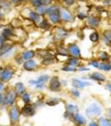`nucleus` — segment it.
<instances>
[{
  "label": "nucleus",
  "mask_w": 111,
  "mask_h": 126,
  "mask_svg": "<svg viewBox=\"0 0 111 126\" xmlns=\"http://www.w3.org/2000/svg\"><path fill=\"white\" fill-rule=\"evenodd\" d=\"M102 113V109L100 108V106L97 103H92L85 110L86 115L90 118H94L97 117L99 115H100Z\"/></svg>",
  "instance_id": "1"
},
{
  "label": "nucleus",
  "mask_w": 111,
  "mask_h": 126,
  "mask_svg": "<svg viewBox=\"0 0 111 126\" xmlns=\"http://www.w3.org/2000/svg\"><path fill=\"white\" fill-rule=\"evenodd\" d=\"M13 72L9 67L2 69L0 72V80L3 82H7L13 78Z\"/></svg>",
  "instance_id": "2"
},
{
  "label": "nucleus",
  "mask_w": 111,
  "mask_h": 126,
  "mask_svg": "<svg viewBox=\"0 0 111 126\" xmlns=\"http://www.w3.org/2000/svg\"><path fill=\"white\" fill-rule=\"evenodd\" d=\"M9 119H10V123L12 125H15L17 124L19 120V111L18 110V109L15 106H12L11 109H9Z\"/></svg>",
  "instance_id": "3"
},
{
  "label": "nucleus",
  "mask_w": 111,
  "mask_h": 126,
  "mask_svg": "<svg viewBox=\"0 0 111 126\" xmlns=\"http://www.w3.org/2000/svg\"><path fill=\"white\" fill-rule=\"evenodd\" d=\"M16 93L14 90H9L5 93V105L7 106H13L16 100Z\"/></svg>",
  "instance_id": "4"
},
{
  "label": "nucleus",
  "mask_w": 111,
  "mask_h": 126,
  "mask_svg": "<svg viewBox=\"0 0 111 126\" xmlns=\"http://www.w3.org/2000/svg\"><path fill=\"white\" fill-rule=\"evenodd\" d=\"M48 78H49V77H48V75H42V76H40L36 81H34V80L29 81V83L30 84L35 85L36 88L42 89L44 86V83L48 80Z\"/></svg>",
  "instance_id": "5"
},
{
  "label": "nucleus",
  "mask_w": 111,
  "mask_h": 126,
  "mask_svg": "<svg viewBox=\"0 0 111 126\" xmlns=\"http://www.w3.org/2000/svg\"><path fill=\"white\" fill-rule=\"evenodd\" d=\"M60 87H61V83L58 80V77H53L51 78L49 85H48L49 90L53 91V92H58L60 90Z\"/></svg>",
  "instance_id": "6"
},
{
  "label": "nucleus",
  "mask_w": 111,
  "mask_h": 126,
  "mask_svg": "<svg viewBox=\"0 0 111 126\" xmlns=\"http://www.w3.org/2000/svg\"><path fill=\"white\" fill-rule=\"evenodd\" d=\"M68 54L71 55V56L75 58H79L81 56V52L78 48V46L76 44H71L69 45L68 48Z\"/></svg>",
  "instance_id": "7"
},
{
  "label": "nucleus",
  "mask_w": 111,
  "mask_h": 126,
  "mask_svg": "<svg viewBox=\"0 0 111 126\" xmlns=\"http://www.w3.org/2000/svg\"><path fill=\"white\" fill-rule=\"evenodd\" d=\"M34 113H35V108L29 103L24 105L21 110V113L24 116H32L34 114Z\"/></svg>",
  "instance_id": "8"
},
{
  "label": "nucleus",
  "mask_w": 111,
  "mask_h": 126,
  "mask_svg": "<svg viewBox=\"0 0 111 126\" xmlns=\"http://www.w3.org/2000/svg\"><path fill=\"white\" fill-rule=\"evenodd\" d=\"M60 19L65 22H70L73 20V16L69 11L66 9H62L59 10Z\"/></svg>",
  "instance_id": "9"
},
{
  "label": "nucleus",
  "mask_w": 111,
  "mask_h": 126,
  "mask_svg": "<svg viewBox=\"0 0 111 126\" xmlns=\"http://www.w3.org/2000/svg\"><path fill=\"white\" fill-rule=\"evenodd\" d=\"M76 113H78V107L74 104H68L66 108V112L64 116L66 118H72Z\"/></svg>",
  "instance_id": "10"
},
{
  "label": "nucleus",
  "mask_w": 111,
  "mask_h": 126,
  "mask_svg": "<svg viewBox=\"0 0 111 126\" xmlns=\"http://www.w3.org/2000/svg\"><path fill=\"white\" fill-rule=\"evenodd\" d=\"M72 85L74 88L78 89V88H84V87H87V86H89L90 85V82H85V81H81L79 79H73L72 81Z\"/></svg>",
  "instance_id": "11"
},
{
  "label": "nucleus",
  "mask_w": 111,
  "mask_h": 126,
  "mask_svg": "<svg viewBox=\"0 0 111 126\" xmlns=\"http://www.w3.org/2000/svg\"><path fill=\"white\" fill-rule=\"evenodd\" d=\"M36 66H37V63L33 59H29L23 62V68L26 71H33L36 68Z\"/></svg>",
  "instance_id": "12"
},
{
  "label": "nucleus",
  "mask_w": 111,
  "mask_h": 126,
  "mask_svg": "<svg viewBox=\"0 0 111 126\" xmlns=\"http://www.w3.org/2000/svg\"><path fill=\"white\" fill-rule=\"evenodd\" d=\"M1 34L5 38L6 40H9L10 38H12L14 34H13V31L11 28L9 27H5L3 29H2V31H1Z\"/></svg>",
  "instance_id": "13"
},
{
  "label": "nucleus",
  "mask_w": 111,
  "mask_h": 126,
  "mask_svg": "<svg viewBox=\"0 0 111 126\" xmlns=\"http://www.w3.org/2000/svg\"><path fill=\"white\" fill-rule=\"evenodd\" d=\"M73 120L78 125H84L86 124V119H84V117L82 116V115L78 113H76L74 115Z\"/></svg>",
  "instance_id": "14"
},
{
  "label": "nucleus",
  "mask_w": 111,
  "mask_h": 126,
  "mask_svg": "<svg viewBox=\"0 0 111 126\" xmlns=\"http://www.w3.org/2000/svg\"><path fill=\"white\" fill-rule=\"evenodd\" d=\"M13 90H14V92L17 96H21V95L24 93V91H25V87H24L23 83L18 82L15 84L14 89H13Z\"/></svg>",
  "instance_id": "15"
},
{
  "label": "nucleus",
  "mask_w": 111,
  "mask_h": 126,
  "mask_svg": "<svg viewBox=\"0 0 111 126\" xmlns=\"http://www.w3.org/2000/svg\"><path fill=\"white\" fill-rule=\"evenodd\" d=\"M0 9L3 10V13L6 14L11 10V4L8 0H1L0 1Z\"/></svg>",
  "instance_id": "16"
},
{
  "label": "nucleus",
  "mask_w": 111,
  "mask_h": 126,
  "mask_svg": "<svg viewBox=\"0 0 111 126\" xmlns=\"http://www.w3.org/2000/svg\"><path fill=\"white\" fill-rule=\"evenodd\" d=\"M90 78L93 79L94 81H97V82H104L106 80L105 77L103 74H101L100 72H94L90 75Z\"/></svg>",
  "instance_id": "17"
},
{
  "label": "nucleus",
  "mask_w": 111,
  "mask_h": 126,
  "mask_svg": "<svg viewBox=\"0 0 111 126\" xmlns=\"http://www.w3.org/2000/svg\"><path fill=\"white\" fill-rule=\"evenodd\" d=\"M103 40H104V43L106 45H110L111 43V30H107L104 31Z\"/></svg>",
  "instance_id": "18"
},
{
  "label": "nucleus",
  "mask_w": 111,
  "mask_h": 126,
  "mask_svg": "<svg viewBox=\"0 0 111 126\" xmlns=\"http://www.w3.org/2000/svg\"><path fill=\"white\" fill-rule=\"evenodd\" d=\"M87 22H88L89 25L91 26V27H93V28H95L99 25V24H100V19L96 17H94V16L89 18Z\"/></svg>",
  "instance_id": "19"
},
{
  "label": "nucleus",
  "mask_w": 111,
  "mask_h": 126,
  "mask_svg": "<svg viewBox=\"0 0 111 126\" xmlns=\"http://www.w3.org/2000/svg\"><path fill=\"white\" fill-rule=\"evenodd\" d=\"M33 56H34V52L33 50H26V51L23 52V54H22V59L25 61L32 59Z\"/></svg>",
  "instance_id": "20"
},
{
  "label": "nucleus",
  "mask_w": 111,
  "mask_h": 126,
  "mask_svg": "<svg viewBox=\"0 0 111 126\" xmlns=\"http://www.w3.org/2000/svg\"><path fill=\"white\" fill-rule=\"evenodd\" d=\"M46 11H47V7L44 5H39L38 7H36L35 12L39 15H43L44 14H46Z\"/></svg>",
  "instance_id": "21"
},
{
  "label": "nucleus",
  "mask_w": 111,
  "mask_h": 126,
  "mask_svg": "<svg viewBox=\"0 0 111 126\" xmlns=\"http://www.w3.org/2000/svg\"><path fill=\"white\" fill-rule=\"evenodd\" d=\"M29 19L32 20V21L35 22V23H38L40 19V15H38L36 12H30L29 13Z\"/></svg>",
  "instance_id": "22"
},
{
  "label": "nucleus",
  "mask_w": 111,
  "mask_h": 126,
  "mask_svg": "<svg viewBox=\"0 0 111 126\" xmlns=\"http://www.w3.org/2000/svg\"><path fill=\"white\" fill-rule=\"evenodd\" d=\"M99 69L102 71H104V72H109V71L111 70V66L110 64H108L106 62H102L100 63V66H99Z\"/></svg>",
  "instance_id": "23"
},
{
  "label": "nucleus",
  "mask_w": 111,
  "mask_h": 126,
  "mask_svg": "<svg viewBox=\"0 0 111 126\" xmlns=\"http://www.w3.org/2000/svg\"><path fill=\"white\" fill-rule=\"evenodd\" d=\"M21 96H22V99H23V103H25V104L30 103V101H31V99H30V96H29V93L24 92V93H23V94L21 95Z\"/></svg>",
  "instance_id": "24"
},
{
  "label": "nucleus",
  "mask_w": 111,
  "mask_h": 126,
  "mask_svg": "<svg viewBox=\"0 0 111 126\" xmlns=\"http://www.w3.org/2000/svg\"><path fill=\"white\" fill-rule=\"evenodd\" d=\"M67 63L68 65L69 66H75L76 65L78 64V58H75V57H70L68 58L67 60Z\"/></svg>",
  "instance_id": "25"
},
{
  "label": "nucleus",
  "mask_w": 111,
  "mask_h": 126,
  "mask_svg": "<svg viewBox=\"0 0 111 126\" xmlns=\"http://www.w3.org/2000/svg\"><path fill=\"white\" fill-rule=\"evenodd\" d=\"M100 125L101 126H111V121L104 118H100Z\"/></svg>",
  "instance_id": "26"
},
{
  "label": "nucleus",
  "mask_w": 111,
  "mask_h": 126,
  "mask_svg": "<svg viewBox=\"0 0 111 126\" xmlns=\"http://www.w3.org/2000/svg\"><path fill=\"white\" fill-rule=\"evenodd\" d=\"M56 36H57L58 38H59V39L64 38L67 36V32L64 31V30H58L57 31V34H56Z\"/></svg>",
  "instance_id": "27"
},
{
  "label": "nucleus",
  "mask_w": 111,
  "mask_h": 126,
  "mask_svg": "<svg viewBox=\"0 0 111 126\" xmlns=\"http://www.w3.org/2000/svg\"><path fill=\"white\" fill-rule=\"evenodd\" d=\"M89 40L92 42H97L99 40V34L97 32H94L89 35Z\"/></svg>",
  "instance_id": "28"
},
{
  "label": "nucleus",
  "mask_w": 111,
  "mask_h": 126,
  "mask_svg": "<svg viewBox=\"0 0 111 126\" xmlns=\"http://www.w3.org/2000/svg\"><path fill=\"white\" fill-rule=\"evenodd\" d=\"M58 99L57 98H51L50 100L47 101V104L49 106H54V105L58 104Z\"/></svg>",
  "instance_id": "29"
},
{
  "label": "nucleus",
  "mask_w": 111,
  "mask_h": 126,
  "mask_svg": "<svg viewBox=\"0 0 111 126\" xmlns=\"http://www.w3.org/2000/svg\"><path fill=\"white\" fill-rule=\"evenodd\" d=\"M62 70H63V71H65V72H75L76 69L74 68V66H69V65H68V66H64V67L62 68Z\"/></svg>",
  "instance_id": "30"
},
{
  "label": "nucleus",
  "mask_w": 111,
  "mask_h": 126,
  "mask_svg": "<svg viewBox=\"0 0 111 126\" xmlns=\"http://www.w3.org/2000/svg\"><path fill=\"white\" fill-rule=\"evenodd\" d=\"M100 59L102 61H107L109 59V56L106 52L104 51H101L100 53Z\"/></svg>",
  "instance_id": "31"
},
{
  "label": "nucleus",
  "mask_w": 111,
  "mask_h": 126,
  "mask_svg": "<svg viewBox=\"0 0 111 126\" xmlns=\"http://www.w3.org/2000/svg\"><path fill=\"white\" fill-rule=\"evenodd\" d=\"M39 27L41 28V29H47V28L49 27V24L48 23L47 20H43V21L39 24Z\"/></svg>",
  "instance_id": "32"
},
{
  "label": "nucleus",
  "mask_w": 111,
  "mask_h": 126,
  "mask_svg": "<svg viewBox=\"0 0 111 126\" xmlns=\"http://www.w3.org/2000/svg\"><path fill=\"white\" fill-rule=\"evenodd\" d=\"M58 53L59 55H62V56H67L68 54V50H64V48L63 47H58Z\"/></svg>",
  "instance_id": "33"
},
{
  "label": "nucleus",
  "mask_w": 111,
  "mask_h": 126,
  "mask_svg": "<svg viewBox=\"0 0 111 126\" xmlns=\"http://www.w3.org/2000/svg\"><path fill=\"white\" fill-rule=\"evenodd\" d=\"M0 104L5 105V93H0Z\"/></svg>",
  "instance_id": "34"
},
{
  "label": "nucleus",
  "mask_w": 111,
  "mask_h": 126,
  "mask_svg": "<svg viewBox=\"0 0 111 126\" xmlns=\"http://www.w3.org/2000/svg\"><path fill=\"white\" fill-rule=\"evenodd\" d=\"M6 42H7V40H6L5 38L2 35L1 33H0V49L2 48V46H3V45L6 43Z\"/></svg>",
  "instance_id": "35"
},
{
  "label": "nucleus",
  "mask_w": 111,
  "mask_h": 126,
  "mask_svg": "<svg viewBox=\"0 0 111 126\" xmlns=\"http://www.w3.org/2000/svg\"><path fill=\"white\" fill-rule=\"evenodd\" d=\"M30 2H31V3L34 7H38V6H39V5H42L40 0H30Z\"/></svg>",
  "instance_id": "36"
},
{
  "label": "nucleus",
  "mask_w": 111,
  "mask_h": 126,
  "mask_svg": "<svg viewBox=\"0 0 111 126\" xmlns=\"http://www.w3.org/2000/svg\"><path fill=\"white\" fill-rule=\"evenodd\" d=\"M11 5H19L22 2V0H8Z\"/></svg>",
  "instance_id": "37"
},
{
  "label": "nucleus",
  "mask_w": 111,
  "mask_h": 126,
  "mask_svg": "<svg viewBox=\"0 0 111 126\" xmlns=\"http://www.w3.org/2000/svg\"><path fill=\"white\" fill-rule=\"evenodd\" d=\"M89 64L91 65V66H94V67H95V68H99V66H100V63H99L98 61H96V60L92 61L91 62H89Z\"/></svg>",
  "instance_id": "38"
},
{
  "label": "nucleus",
  "mask_w": 111,
  "mask_h": 126,
  "mask_svg": "<svg viewBox=\"0 0 111 126\" xmlns=\"http://www.w3.org/2000/svg\"><path fill=\"white\" fill-rule=\"evenodd\" d=\"M41 1V4L44 5V6H47V5H49L50 3H52L53 0H40Z\"/></svg>",
  "instance_id": "39"
},
{
  "label": "nucleus",
  "mask_w": 111,
  "mask_h": 126,
  "mask_svg": "<svg viewBox=\"0 0 111 126\" xmlns=\"http://www.w3.org/2000/svg\"><path fill=\"white\" fill-rule=\"evenodd\" d=\"M71 93H73V95H74V96H75V97H79L80 96V95H79V92H78V89H76V88L72 89Z\"/></svg>",
  "instance_id": "40"
},
{
  "label": "nucleus",
  "mask_w": 111,
  "mask_h": 126,
  "mask_svg": "<svg viewBox=\"0 0 111 126\" xmlns=\"http://www.w3.org/2000/svg\"><path fill=\"white\" fill-rule=\"evenodd\" d=\"M53 62V60H52L51 58H45L44 60L43 63L44 65H48V64H51V63Z\"/></svg>",
  "instance_id": "41"
},
{
  "label": "nucleus",
  "mask_w": 111,
  "mask_h": 126,
  "mask_svg": "<svg viewBox=\"0 0 111 126\" xmlns=\"http://www.w3.org/2000/svg\"><path fill=\"white\" fill-rule=\"evenodd\" d=\"M64 3L67 5H73L74 3V0H64Z\"/></svg>",
  "instance_id": "42"
},
{
  "label": "nucleus",
  "mask_w": 111,
  "mask_h": 126,
  "mask_svg": "<svg viewBox=\"0 0 111 126\" xmlns=\"http://www.w3.org/2000/svg\"><path fill=\"white\" fill-rule=\"evenodd\" d=\"M4 17H5V14L3 12V10L0 9V21H2V20L4 19Z\"/></svg>",
  "instance_id": "43"
},
{
  "label": "nucleus",
  "mask_w": 111,
  "mask_h": 126,
  "mask_svg": "<svg viewBox=\"0 0 111 126\" xmlns=\"http://www.w3.org/2000/svg\"><path fill=\"white\" fill-rule=\"evenodd\" d=\"M3 87H4V84H3V82L0 80V93H1V91L3 89Z\"/></svg>",
  "instance_id": "44"
},
{
  "label": "nucleus",
  "mask_w": 111,
  "mask_h": 126,
  "mask_svg": "<svg viewBox=\"0 0 111 126\" xmlns=\"http://www.w3.org/2000/svg\"><path fill=\"white\" fill-rule=\"evenodd\" d=\"M89 126H99L98 123H96V122H91V123L89 125Z\"/></svg>",
  "instance_id": "45"
},
{
  "label": "nucleus",
  "mask_w": 111,
  "mask_h": 126,
  "mask_svg": "<svg viewBox=\"0 0 111 126\" xmlns=\"http://www.w3.org/2000/svg\"><path fill=\"white\" fill-rule=\"evenodd\" d=\"M106 87H107V89H108V90L111 93V83H108Z\"/></svg>",
  "instance_id": "46"
},
{
  "label": "nucleus",
  "mask_w": 111,
  "mask_h": 126,
  "mask_svg": "<svg viewBox=\"0 0 111 126\" xmlns=\"http://www.w3.org/2000/svg\"><path fill=\"white\" fill-rule=\"evenodd\" d=\"M83 14H84V13H80L79 15H78V17L81 18V19H84V18H85V17H86V15H84Z\"/></svg>",
  "instance_id": "47"
},
{
  "label": "nucleus",
  "mask_w": 111,
  "mask_h": 126,
  "mask_svg": "<svg viewBox=\"0 0 111 126\" xmlns=\"http://www.w3.org/2000/svg\"><path fill=\"white\" fill-rule=\"evenodd\" d=\"M110 2H111V0H106V1H104V3H110Z\"/></svg>",
  "instance_id": "48"
},
{
  "label": "nucleus",
  "mask_w": 111,
  "mask_h": 126,
  "mask_svg": "<svg viewBox=\"0 0 111 126\" xmlns=\"http://www.w3.org/2000/svg\"><path fill=\"white\" fill-rule=\"evenodd\" d=\"M79 71H89V69L88 68H81V69H79Z\"/></svg>",
  "instance_id": "49"
},
{
  "label": "nucleus",
  "mask_w": 111,
  "mask_h": 126,
  "mask_svg": "<svg viewBox=\"0 0 111 126\" xmlns=\"http://www.w3.org/2000/svg\"><path fill=\"white\" fill-rule=\"evenodd\" d=\"M3 29V24H1V21H0V30Z\"/></svg>",
  "instance_id": "50"
},
{
  "label": "nucleus",
  "mask_w": 111,
  "mask_h": 126,
  "mask_svg": "<svg viewBox=\"0 0 111 126\" xmlns=\"http://www.w3.org/2000/svg\"><path fill=\"white\" fill-rule=\"evenodd\" d=\"M109 115H110V117L111 119V109H110V111H109Z\"/></svg>",
  "instance_id": "51"
},
{
  "label": "nucleus",
  "mask_w": 111,
  "mask_h": 126,
  "mask_svg": "<svg viewBox=\"0 0 111 126\" xmlns=\"http://www.w3.org/2000/svg\"><path fill=\"white\" fill-rule=\"evenodd\" d=\"M110 66H111V57L110 58Z\"/></svg>",
  "instance_id": "52"
},
{
  "label": "nucleus",
  "mask_w": 111,
  "mask_h": 126,
  "mask_svg": "<svg viewBox=\"0 0 111 126\" xmlns=\"http://www.w3.org/2000/svg\"><path fill=\"white\" fill-rule=\"evenodd\" d=\"M23 1H24V2H25V1H27V0H22V2H23Z\"/></svg>",
  "instance_id": "53"
},
{
  "label": "nucleus",
  "mask_w": 111,
  "mask_h": 126,
  "mask_svg": "<svg viewBox=\"0 0 111 126\" xmlns=\"http://www.w3.org/2000/svg\"><path fill=\"white\" fill-rule=\"evenodd\" d=\"M0 1H1V0H0Z\"/></svg>",
  "instance_id": "54"
}]
</instances>
